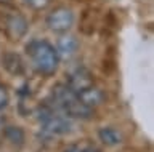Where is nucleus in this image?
<instances>
[{
    "label": "nucleus",
    "mask_w": 154,
    "mask_h": 152,
    "mask_svg": "<svg viewBox=\"0 0 154 152\" xmlns=\"http://www.w3.org/2000/svg\"><path fill=\"white\" fill-rule=\"evenodd\" d=\"M27 55L31 56L32 66L38 74L42 75H53L58 69L60 58L56 50L47 40H32L27 45Z\"/></svg>",
    "instance_id": "f257e3e1"
},
{
    "label": "nucleus",
    "mask_w": 154,
    "mask_h": 152,
    "mask_svg": "<svg viewBox=\"0 0 154 152\" xmlns=\"http://www.w3.org/2000/svg\"><path fill=\"white\" fill-rule=\"evenodd\" d=\"M53 99H55L56 106L61 107L63 112L71 118H84L85 120L93 115V109L82 104L77 94L67 88V85H56V88H53Z\"/></svg>",
    "instance_id": "f03ea898"
},
{
    "label": "nucleus",
    "mask_w": 154,
    "mask_h": 152,
    "mask_svg": "<svg viewBox=\"0 0 154 152\" xmlns=\"http://www.w3.org/2000/svg\"><path fill=\"white\" fill-rule=\"evenodd\" d=\"M75 16L72 13L71 8L66 7H58L55 8L51 13H48L47 16V26L51 32H56V34H64L74 26Z\"/></svg>",
    "instance_id": "7ed1b4c3"
},
{
    "label": "nucleus",
    "mask_w": 154,
    "mask_h": 152,
    "mask_svg": "<svg viewBox=\"0 0 154 152\" xmlns=\"http://www.w3.org/2000/svg\"><path fill=\"white\" fill-rule=\"evenodd\" d=\"M27 21L26 18L19 13H13V15H8L7 19H5V34L10 40L18 42L21 40L27 32Z\"/></svg>",
    "instance_id": "20e7f679"
},
{
    "label": "nucleus",
    "mask_w": 154,
    "mask_h": 152,
    "mask_svg": "<svg viewBox=\"0 0 154 152\" xmlns=\"http://www.w3.org/2000/svg\"><path fill=\"white\" fill-rule=\"evenodd\" d=\"M67 88L71 90L72 93H80L82 90L88 88L93 85V77H91V74L87 70L85 67H79L75 70H72V72L67 75Z\"/></svg>",
    "instance_id": "39448f33"
},
{
    "label": "nucleus",
    "mask_w": 154,
    "mask_h": 152,
    "mask_svg": "<svg viewBox=\"0 0 154 152\" xmlns=\"http://www.w3.org/2000/svg\"><path fill=\"white\" fill-rule=\"evenodd\" d=\"M42 131L50 136H61L72 131V123L64 117L51 115L45 122H42Z\"/></svg>",
    "instance_id": "423d86ee"
},
{
    "label": "nucleus",
    "mask_w": 154,
    "mask_h": 152,
    "mask_svg": "<svg viewBox=\"0 0 154 152\" xmlns=\"http://www.w3.org/2000/svg\"><path fill=\"white\" fill-rule=\"evenodd\" d=\"M77 98H79V101L82 104H85V106L90 107V109H95V107L101 106L106 99L103 90H100L98 87H95V85H91V87L82 90L80 93H77Z\"/></svg>",
    "instance_id": "0eeeda50"
},
{
    "label": "nucleus",
    "mask_w": 154,
    "mask_h": 152,
    "mask_svg": "<svg viewBox=\"0 0 154 152\" xmlns=\"http://www.w3.org/2000/svg\"><path fill=\"white\" fill-rule=\"evenodd\" d=\"M79 48V42L74 35H64L56 42V55L61 59H71Z\"/></svg>",
    "instance_id": "6e6552de"
},
{
    "label": "nucleus",
    "mask_w": 154,
    "mask_h": 152,
    "mask_svg": "<svg viewBox=\"0 0 154 152\" xmlns=\"http://www.w3.org/2000/svg\"><path fill=\"white\" fill-rule=\"evenodd\" d=\"M2 66L13 75L24 74V61L18 53H13V51H7L2 56Z\"/></svg>",
    "instance_id": "1a4fd4ad"
},
{
    "label": "nucleus",
    "mask_w": 154,
    "mask_h": 152,
    "mask_svg": "<svg viewBox=\"0 0 154 152\" xmlns=\"http://www.w3.org/2000/svg\"><path fill=\"white\" fill-rule=\"evenodd\" d=\"M98 138L100 141L103 142L106 146H119L120 142H122V135L116 130V128H111V127H103L100 128L98 131Z\"/></svg>",
    "instance_id": "9d476101"
},
{
    "label": "nucleus",
    "mask_w": 154,
    "mask_h": 152,
    "mask_svg": "<svg viewBox=\"0 0 154 152\" xmlns=\"http://www.w3.org/2000/svg\"><path fill=\"white\" fill-rule=\"evenodd\" d=\"M5 138L14 146H23L24 142V131L19 127H7L5 128Z\"/></svg>",
    "instance_id": "9b49d317"
},
{
    "label": "nucleus",
    "mask_w": 154,
    "mask_h": 152,
    "mask_svg": "<svg viewBox=\"0 0 154 152\" xmlns=\"http://www.w3.org/2000/svg\"><path fill=\"white\" fill-rule=\"evenodd\" d=\"M27 7H31L32 10H45V8L51 3V0H24Z\"/></svg>",
    "instance_id": "f8f14e48"
},
{
    "label": "nucleus",
    "mask_w": 154,
    "mask_h": 152,
    "mask_svg": "<svg viewBox=\"0 0 154 152\" xmlns=\"http://www.w3.org/2000/svg\"><path fill=\"white\" fill-rule=\"evenodd\" d=\"M8 93H7V90H5V87H2L0 85V109H3L5 106L8 104Z\"/></svg>",
    "instance_id": "ddd939ff"
},
{
    "label": "nucleus",
    "mask_w": 154,
    "mask_h": 152,
    "mask_svg": "<svg viewBox=\"0 0 154 152\" xmlns=\"http://www.w3.org/2000/svg\"><path fill=\"white\" fill-rule=\"evenodd\" d=\"M64 152H85V151L80 149V147H69V149L64 151Z\"/></svg>",
    "instance_id": "4468645a"
},
{
    "label": "nucleus",
    "mask_w": 154,
    "mask_h": 152,
    "mask_svg": "<svg viewBox=\"0 0 154 152\" xmlns=\"http://www.w3.org/2000/svg\"><path fill=\"white\" fill-rule=\"evenodd\" d=\"M13 0H0V3H11Z\"/></svg>",
    "instance_id": "2eb2a0df"
}]
</instances>
